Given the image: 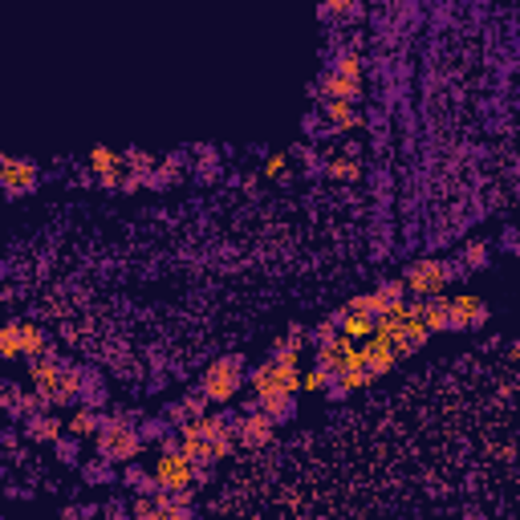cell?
<instances>
[{
    "instance_id": "cell-29",
    "label": "cell",
    "mask_w": 520,
    "mask_h": 520,
    "mask_svg": "<svg viewBox=\"0 0 520 520\" xmlns=\"http://www.w3.org/2000/svg\"><path fill=\"white\" fill-rule=\"evenodd\" d=\"M488 240H467V245H464V253H459V268H464V273H467V268H484V265H488Z\"/></svg>"
},
{
    "instance_id": "cell-31",
    "label": "cell",
    "mask_w": 520,
    "mask_h": 520,
    "mask_svg": "<svg viewBox=\"0 0 520 520\" xmlns=\"http://www.w3.org/2000/svg\"><path fill=\"white\" fill-rule=\"evenodd\" d=\"M330 371H322V366H309V371H301V390H322L330 387Z\"/></svg>"
},
{
    "instance_id": "cell-4",
    "label": "cell",
    "mask_w": 520,
    "mask_h": 520,
    "mask_svg": "<svg viewBox=\"0 0 520 520\" xmlns=\"http://www.w3.org/2000/svg\"><path fill=\"white\" fill-rule=\"evenodd\" d=\"M150 476H155V484L163 492H191V484H196V464L179 456L175 435H163V439H159V459H155V467H150Z\"/></svg>"
},
{
    "instance_id": "cell-10",
    "label": "cell",
    "mask_w": 520,
    "mask_h": 520,
    "mask_svg": "<svg viewBox=\"0 0 520 520\" xmlns=\"http://www.w3.org/2000/svg\"><path fill=\"white\" fill-rule=\"evenodd\" d=\"M333 322H338V333L350 342H366L374 333V313H366V309L354 305V297L346 301V305L333 313Z\"/></svg>"
},
{
    "instance_id": "cell-36",
    "label": "cell",
    "mask_w": 520,
    "mask_h": 520,
    "mask_svg": "<svg viewBox=\"0 0 520 520\" xmlns=\"http://www.w3.org/2000/svg\"><path fill=\"white\" fill-rule=\"evenodd\" d=\"M86 480H90V484H106V480H111V464H106V459H94V464H86Z\"/></svg>"
},
{
    "instance_id": "cell-2",
    "label": "cell",
    "mask_w": 520,
    "mask_h": 520,
    "mask_svg": "<svg viewBox=\"0 0 520 520\" xmlns=\"http://www.w3.org/2000/svg\"><path fill=\"white\" fill-rule=\"evenodd\" d=\"M139 451H142V435H139V427L130 423L127 410L106 415L102 431H98V456H102L106 464H134Z\"/></svg>"
},
{
    "instance_id": "cell-32",
    "label": "cell",
    "mask_w": 520,
    "mask_h": 520,
    "mask_svg": "<svg viewBox=\"0 0 520 520\" xmlns=\"http://www.w3.org/2000/svg\"><path fill=\"white\" fill-rule=\"evenodd\" d=\"M317 13L322 16H362V5H350V0H325Z\"/></svg>"
},
{
    "instance_id": "cell-15",
    "label": "cell",
    "mask_w": 520,
    "mask_h": 520,
    "mask_svg": "<svg viewBox=\"0 0 520 520\" xmlns=\"http://www.w3.org/2000/svg\"><path fill=\"white\" fill-rule=\"evenodd\" d=\"M322 119L333 130H358L362 127V111L354 102H322Z\"/></svg>"
},
{
    "instance_id": "cell-28",
    "label": "cell",
    "mask_w": 520,
    "mask_h": 520,
    "mask_svg": "<svg viewBox=\"0 0 520 520\" xmlns=\"http://www.w3.org/2000/svg\"><path fill=\"white\" fill-rule=\"evenodd\" d=\"M366 382H371V374L362 371V366H354V371H342V374H333V394H350V390H362Z\"/></svg>"
},
{
    "instance_id": "cell-27",
    "label": "cell",
    "mask_w": 520,
    "mask_h": 520,
    "mask_svg": "<svg viewBox=\"0 0 520 520\" xmlns=\"http://www.w3.org/2000/svg\"><path fill=\"white\" fill-rule=\"evenodd\" d=\"M325 175H330V179H358V175H362V163H358V159H350V155H333V159H325Z\"/></svg>"
},
{
    "instance_id": "cell-30",
    "label": "cell",
    "mask_w": 520,
    "mask_h": 520,
    "mask_svg": "<svg viewBox=\"0 0 520 520\" xmlns=\"http://www.w3.org/2000/svg\"><path fill=\"white\" fill-rule=\"evenodd\" d=\"M305 342H309V333L301 330V325H289V330L273 342V350H293V354H301V350H305Z\"/></svg>"
},
{
    "instance_id": "cell-23",
    "label": "cell",
    "mask_w": 520,
    "mask_h": 520,
    "mask_svg": "<svg viewBox=\"0 0 520 520\" xmlns=\"http://www.w3.org/2000/svg\"><path fill=\"white\" fill-rule=\"evenodd\" d=\"M82 407H94V410H102V402H106V382H102V374H94V371H82Z\"/></svg>"
},
{
    "instance_id": "cell-16",
    "label": "cell",
    "mask_w": 520,
    "mask_h": 520,
    "mask_svg": "<svg viewBox=\"0 0 520 520\" xmlns=\"http://www.w3.org/2000/svg\"><path fill=\"white\" fill-rule=\"evenodd\" d=\"M366 297H371L374 317H382L387 309L399 305V301H407V289H402L399 276H390V281H379V284H374V293H366Z\"/></svg>"
},
{
    "instance_id": "cell-38",
    "label": "cell",
    "mask_w": 520,
    "mask_h": 520,
    "mask_svg": "<svg viewBox=\"0 0 520 520\" xmlns=\"http://www.w3.org/2000/svg\"><path fill=\"white\" fill-rule=\"evenodd\" d=\"M150 520H196V513L191 508H155Z\"/></svg>"
},
{
    "instance_id": "cell-22",
    "label": "cell",
    "mask_w": 520,
    "mask_h": 520,
    "mask_svg": "<svg viewBox=\"0 0 520 520\" xmlns=\"http://www.w3.org/2000/svg\"><path fill=\"white\" fill-rule=\"evenodd\" d=\"M122 167H127V175H134V179L147 183L150 171L159 167V159L147 155V150H139V147H130V150H122Z\"/></svg>"
},
{
    "instance_id": "cell-1",
    "label": "cell",
    "mask_w": 520,
    "mask_h": 520,
    "mask_svg": "<svg viewBox=\"0 0 520 520\" xmlns=\"http://www.w3.org/2000/svg\"><path fill=\"white\" fill-rule=\"evenodd\" d=\"M256 399H293L301 390V354L293 350H273L268 362H260L248 371Z\"/></svg>"
},
{
    "instance_id": "cell-20",
    "label": "cell",
    "mask_w": 520,
    "mask_h": 520,
    "mask_svg": "<svg viewBox=\"0 0 520 520\" xmlns=\"http://www.w3.org/2000/svg\"><path fill=\"white\" fill-rule=\"evenodd\" d=\"M53 346V342H49V333L41 330V325H33V322H21V358H41L45 354V350Z\"/></svg>"
},
{
    "instance_id": "cell-19",
    "label": "cell",
    "mask_w": 520,
    "mask_h": 520,
    "mask_svg": "<svg viewBox=\"0 0 520 520\" xmlns=\"http://www.w3.org/2000/svg\"><path fill=\"white\" fill-rule=\"evenodd\" d=\"M102 423H106L102 410H94V407H78V410L70 415V423H65V427H70L73 439H82V435H98V431H102Z\"/></svg>"
},
{
    "instance_id": "cell-6",
    "label": "cell",
    "mask_w": 520,
    "mask_h": 520,
    "mask_svg": "<svg viewBox=\"0 0 520 520\" xmlns=\"http://www.w3.org/2000/svg\"><path fill=\"white\" fill-rule=\"evenodd\" d=\"M90 171H94L98 188L122 191V179H127V167H122V150H114V147H94V150H90Z\"/></svg>"
},
{
    "instance_id": "cell-21",
    "label": "cell",
    "mask_w": 520,
    "mask_h": 520,
    "mask_svg": "<svg viewBox=\"0 0 520 520\" xmlns=\"http://www.w3.org/2000/svg\"><path fill=\"white\" fill-rule=\"evenodd\" d=\"M204 407H207V399H204V394H199V390H188L179 402H175L171 410H167V419L183 427V423H191V419H199V415H204Z\"/></svg>"
},
{
    "instance_id": "cell-5",
    "label": "cell",
    "mask_w": 520,
    "mask_h": 520,
    "mask_svg": "<svg viewBox=\"0 0 520 520\" xmlns=\"http://www.w3.org/2000/svg\"><path fill=\"white\" fill-rule=\"evenodd\" d=\"M402 289L410 293L415 301H427V297H443V289L451 284V265L439 256H423V260H410V268L399 276Z\"/></svg>"
},
{
    "instance_id": "cell-18",
    "label": "cell",
    "mask_w": 520,
    "mask_h": 520,
    "mask_svg": "<svg viewBox=\"0 0 520 520\" xmlns=\"http://www.w3.org/2000/svg\"><path fill=\"white\" fill-rule=\"evenodd\" d=\"M419 317H423L427 333H443L451 330V309H448V297H427L423 309H419Z\"/></svg>"
},
{
    "instance_id": "cell-3",
    "label": "cell",
    "mask_w": 520,
    "mask_h": 520,
    "mask_svg": "<svg viewBox=\"0 0 520 520\" xmlns=\"http://www.w3.org/2000/svg\"><path fill=\"white\" fill-rule=\"evenodd\" d=\"M248 379V366L240 354H224V358H212L204 371V379H199V394H204L207 402H224L228 407L232 399H236V390L245 387Z\"/></svg>"
},
{
    "instance_id": "cell-33",
    "label": "cell",
    "mask_w": 520,
    "mask_h": 520,
    "mask_svg": "<svg viewBox=\"0 0 520 520\" xmlns=\"http://www.w3.org/2000/svg\"><path fill=\"white\" fill-rule=\"evenodd\" d=\"M53 448H57V459H65V464L78 459V439H73V435H57Z\"/></svg>"
},
{
    "instance_id": "cell-17",
    "label": "cell",
    "mask_w": 520,
    "mask_h": 520,
    "mask_svg": "<svg viewBox=\"0 0 520 520\" xmlns=\"http://www.w3.org/2000/svg\"><path fill=\"white\" fill-rule=\"evenodd\" d=\"M62 419L57 415H49V410H37V415H29L24 419V435H29V439H41V443H53L57 435H62Z\"/></svg>"
},
{
    "instance_id": "cell-26",
    "label": "cell",
    "mask_w": 520,
    "mask_h": 520,
    "mask_svg": "<svg viewBox=\"0 0 520 520\" xmlns=\"http://www.w3.org/2000/svg\"><path fill=\"white\" fill-rule=\"evenodd\" d=\"M333 73L346 82H362V53H358V49H342V53L333 57Z\"/></svg>"
},
{
    "instance_id": "cell-37",
    "label": "cell",
    "mask_w": 520,
    "mask_h": 520,
    "mask_svg": "<svg viewBox=\"0 0 520 520\" xmlns=\"http://www.w3.org/2000/svg\"><path fill=\"white\" fill-rule=\"evenodd\" d=\"M130 516H134V520H150V516H155V496H134Z\"/></svg>"
},
{
    "instance_id": "cell-24",
    "label": "cell",
    "mask_w": 520,
    "mask_h": 520,
    "mask_svg": "<svg viewBox=\"0 0 520 520\" xmlns=\"http://www.w3.org/2000/svg\"><path fill=\"white\" fill-rule=\"evenodd\" d=\"M122 484H127V488H134L139 496H155V492H159L155 476H150L147 467H139V464H127V467H122Z\"/></svg>"
},
{
    "instance_id": "cell-7",
    "label": "cell",
    "mask_w": 520,
    "mask_h": 520,
    "mask_svg": "<svg viewBox=\"0 0 520 520\" xmlns=\"http://www.w3.org/2000/svg\"><path fill=\"white\" fill-rule=\"evenodd\" d=\"M448 309H451V330H480L488 322V301L480 293H456V297H448Z\"/></svg>"
},
{
    "instance_id": "cell-25",
    "label": "cell",
    "mask_w": 520,
    "mask_h": 520,
    "mask_svg": "<svg viewBox=\"0 0 520 520\" xmlns=\"http://www.w3.org/2000/svg\"><path fill=\"white\" fill-rule=\"evenodd\" d=\"M21 358V322H0V362Z\"/></svg>"
},
{
    "instance_id": "cell-8",
    "label": "cell",
    "mask_w": 520,
    "mask_h": 520,
    "mask_svg": "<svg viewBox=\"0 0 520 520\" xmlns=\"http://www.w3.org/2000/svg\"><path fill=\"white\" fill-rule=\"evenodd\" d=\"M37 179H41L37 163L24 159V155H8L5 167H0V188H5L8 196H24V191H33L37 188Z\"/></svg>"
},
{
    "instance_id": "cell-39",
    "label": "cell",
    "mask_w": 520,
    "mask_h": 520,
    "mask_svg": "<svg viewBox=\"0 0 520 520\" xmlns=\"http://www.w3.org/2000/svg\"><path fill=\"white\" fill-rule=\"evenodd\" d=\"M139 435H142V439H163L167 423H163V419H147V427H139Z\"/></svg>"
},
{
    "instance_id": "cell-13",
    "label": "cell",
    "mask_w": 520,
    "mask_h": 520,
    "mask_svg": "<svg viewBox=\"0 0 520 520\" xmlns=\"http://www.w3.org/2000/svg\"><path fill=\"white\" fill-rule=\"evenodd\" d=\"M317 94H325V102H354L358 106V98H362V82H346L333 70H325L322 78H317Z\"/></svg>"
},
{
    "instance_id": "cell-9",
    "label": "cell",
    "mask_w": 520,
    "mask_h": 520,
    "mask_svg": "<svg viewBox=\"0 0 520 520\" xmlns=\"http://www.w3.org/2000/svg\"><path fill=\"white\" fill-rule=\"evenodd\" d=\"M273 435H276V423L273 419H265L260 410H245L240 415V423H236V443L240 448H268L273 443Z\"/></svg>"
},
{
    "instance_id": "cell-12",
    "label": "cell",
    "mask_w": 520,
    "mask_h": 520,
    "mask_svg": "<svg viewBox=\"0 0 520 520\" xmlns=\"http://www.w3.org/2000/svg\"><path fill=\"white\" fill-rule=\"evenodd\" d=\"M358 358H362V366H366V374L371 379H379V374H387L399 358H394V350H390V342H382V338H366L362 346H358Z\"/></svg>"
},
{
    "instance_id": "cell-35",
    "label": "cell",
    "mask_w": 520,
    "mask_h": 520,
    "mask_svg": "<svg viewBox=\"0 0 520 520\" xmlns=\"http://www.w3.org/2000/svg\"><path fill=\"white\" fill-rule=\"evenodd\" d=\"M284 167H289V155H284V150H273V155L265 159V175H268V179L284 175Z\"/></svg>"
},
{
    "instance_id": "cell-14",
    "label": "cell",
    "mask_w": 520,
    "mask_h": 520,
    "mask_svg": "<svg viewBox=\"0 0 520 520\" xmlns=\"http://www.w3.org/2000/svg\"><path fill=\"white\" fill-rule=\"evenodd\" d=\"M78 394H82V366L65 362L62 374H57V382H53V394H49V407H65V402H78Z\"/></svg>"
},
{
    "instance_id": "cell-40",
    "label": "cell",
    "mask_w": 520,
    "mask_h": 520,
    "mask_svg": "<svg viewBox=\"0 0 520 520\" xmlns=\"http://www.w3.org/2000/svg\"><path fill=\"white\" fill-rule=\"evenodd\" d=\"M5 159H8V155H0V167H5Z\"/></svg>"
},
{
    "instance_id": "cell-11",
    "label": "cell",
    "mask_w": 520,
    "mask_h": 520,
    "mask_svg": "<svg viewBox=\"0 0 520 520\" xmlns=\"http://www.w3.org/2000/svg\"><path fill=\"white\" fill-rule=\"evenodd\" d=\"M62 366H65V362H62V354H57L53 346H49L41 358H33V362H29L33 390H37L45 402H49V394H53V382H57V374H62Z\"/></svg>"
},
{
    "instance_id": "cell-34",
    "label": "cell",
    "mask_w": 520,
    "mask_h": 520,
    "mask_svg": "<svg viewBox=\"0 0 520 520\" xmlns=\"http://www.w3.org/2000/svg\"><path fill=\"white\" fill-rule=\"evenodd\" d=\"M309 338H313V346H325V342H333V338H338V322H333V317H325V322L317 325Z\"/></svg>"
}]
</instances>
